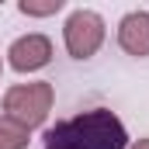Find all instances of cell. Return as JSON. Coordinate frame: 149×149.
Returning <instances> with one entry per match:
<instances>
[{"mask_svg": "<svg viewBox=\"0 0 149 149\" xmlns=\"http://www.w3.org/2000/svg\"><path fill=\"white\" fill-rule=\"evenodd\" d=\"M104 35H108L104 31V17L97 10H87V7L73 10L66 17V24H63V42H66V52L73 59H90L104 45Z\"/></svg>", "mask_w": 149, "mask_h": 149, "instance_id": "cell-3", "label": "cell"}, {"mask_svg": "<svg viewBox=\"0 0 149 149\" xmlns=\"http://www.w3.org/2000/svg\"><path fill=\"white\" fill-rule=\"evenodd\" d=\"M128 149H149V139H139V142H132Z\"/></svg>", "mask_w": 149, "mask_h": 149, "instance_id": "cell-8", "label": "cell"}, {"mask_svg": "<svg viewBox=\"0 0 149 149\" xmlns=\"http://www.w3.org/2000/svg\"><path fill=\"white\" fill-rule=\"evenodd\" d=\"M56 101V87L49 80H35V83H17L3 94V118L17 121L21 128H38L45 125V118L52 111Z\"/></svg>", "mask_w": 149, "mask_h": 149, "instance_id": "cell-2", "label": "cell"}, {"mask_svg": "<svg viewBox=\"0 0 149 149\" xmlns=\"http://www.w3.org/2000/svg\"><path fill=\"white\" fill-rule=\"evenodd\" d=\"M118 45L135 59L149 56V10H132L118 21Z\"/></svg>", "mask_w": 149, "mask_h": 149, "instance_id": "cell-5", "label": "cell"}, {"mask_svg": "<svg viewBox=\"0 0 149 149\" xmlns=\"http://www.w3.org/2000/svg\"><path fill=\"white\" fill-rule=\"evenodd\" d=\"M17 10L28 14V17H49V14H59L63 10V0H21Z\"/></svg>", "mask_w": 149, "mask_h": 149, "instance_id": "cell-7", "label": "cell"}, {"mask_svg": "<svg viewBox=\"0 0 149 149\" xmlns=\"http://www.w3.org/2000/svg\"><path fill=\"white\" fill-rule=\"evenodd\" d=\"M0 70H3V63H0Z\"/></svg>", "mask_w": 149, "mask_h": 149, "instance_id": "cell-9", "label": "cell"}, {"mask_svg": "<svg viewBox=\"0 0 149 149\" xmlns=\"http://www.w3.org/2000/svg\"><path fill=\"white\" fill-rule=\"evenodd\" d=\"M28 128H21L10 118H0V149H28Z\"/></svg>", "mask_w": 149, "mask_h": 149, "instance_id": "cell-6", "label": "cell"}, {"mask_svg": "<svg viewBox=\"0 0 149 149\" xmlns=\"http://www.w3.org/2000/svg\"><path fill=\"white\" fill-rule=\"evenodd\" d=\"M42 142L45 149H125L128 132L114 111L90 108V111H80L45 128Z\"/></svg>", "mask_w": 149, "mask_h": 149, "instance_id": "cell-1", "label": "cell"}, {"mask_svg": "<svg viewBox=\"0 0 149 149\" xmlns=\"http://www.w3.org/2000/svg\"><path fill=\"white\" fill-rule=\"evenodd\" d=\"M7 63H10V70H17V73H35L42 66H49L52 63V42L45 35H21L10 42V49H7Z\"/></svg>", "mask_w": 149, "mask_h": 149, "instance_id": "cell-4", "label": "cell"}]
</instances>
